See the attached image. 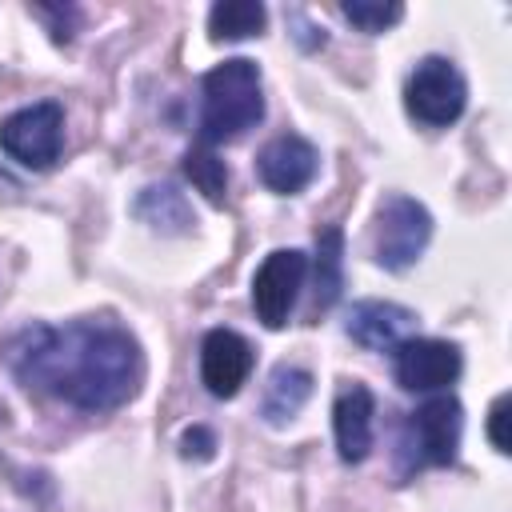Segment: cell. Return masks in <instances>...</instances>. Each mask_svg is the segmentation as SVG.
<instances>
[{"mask_svg":"<svg viewBox=\"0 0 512 512\" xmlns=\"http://www.w3.org/2000/svg\"><path fill=\"white\" fill-rule=\"evenodd\" d=\"M252 372V344L232 328H212L200 344V380L216 400H228L244 388Z\"/></svg>","mask_w":512,"mask_h":512,"instance_id":"cell-9","label":"cell"},{"mask_svg":"<svg viewBox=\"0 0 512 512\" xmlns=\"http://www.w3.org/2000/svg\"><path fill=\"white\" fill-rule=\"evenodd\" d=\"M12 376L80 412H112L144 384V352L116 320L28 324L4 344Z\"/></svg>","mask_w":512,"mask_h":512,"instance_id":"cell-1","label":"cell"},{"mask_svg":"<svg viewBox=\"0 0 512 512\" xmlns=\"http://www.w3.org/2000/svg\"><path fill=\"white\" fill-rule=\"evenodd\" d=\"M268 12L260 0H224V4H212L208 12V32L212 40H248V36H260Z\"/></svg>","mask_w":512,"mask_h":512,"instance_id":"cell-16","label":"cell"},{"mask_svg":"<svg viewBox=\"0 0 512 512\" xmlns=\"http://www.w3.org/2000/svg\"><path fill=\"white\" fill-rule=\"evenodd\" d=\"M464 432V408L456 396H432L424 400L400 432V476H412L420 468H444L456 460Z\"/></svg>","mask_w":512,"mask_h":512,"instance_id":"cell-3","label":"cell"},{"mask_svg":"<svg viewBox=\"0 0 512 512\" xmlns=\"http://www.w3.org/2000/svg\"><path fill=\"white\" fill-rule=\"evenodd\" d=\"M132 212H136L144 224L160 228V232H188V228L196 224L188 200H184L172 184H152V188H144V192L136 196Z\"/></svg>","mask_w":512,"mask_h":512,"instance_id":"cell-14","label":"cell"},{"mask_svg":"<svg viewBox=\"0 0 512 512\" xmlns=\"http://www.w3.org/2000/svg\"><path fill=\"white\" fill-rule=\"evenodd\" d=\"M304 272H308V260L296 248H276L264 256V264L252 276V308L264 328L288 324V316L300 300V288H304Z\"/></svg>","mask_w":512,"mask_h":512,"instance_id":"cell-7","label":"cell"},{"mask_svg":"<svg viewBox=\"0 0 512 512\" xmlns=\"http://www.w3.org/2000/svg\"><path fill=\"white\" fill-rule=\"evenodd\" d=\"M180 452H184L188 460H192V456H196V460H208V456L216 452V436L196 424V428H188V432L180 436Z\"/></svg>","mask_w":512,"mask_h":512,"instance_id":"cell-20","label":"cell"},{"mask_svg":"<svg viewBox=\"0 0 512 512\" xmlns=\"http://www.w3.org/2000/svg\"><path fill=\"white\" fill-rule=\"evenodd\" d=\"M340 12H344L348 24H356L360 32H372V36H376V32H388V28L404 16V8H400L396 0H388V4H384V0H344Z\"/></svg>","mask_w":512,"mask_h":512,"instance_id":"cell-18","label":"cell"},{"mask_svg":"<svg viewBox=\"0 0 512 512\" xmlns=\"http://www.w3.org/2000/svg\"><path fill=\"white\" fill-rule=\"evenodd\" d=\"M432 236V216L420 200L412 196H384L376 208V224H372V252L376 264L388 272H404L408 264L420 260V252L428 248Z\"/></svg>","mask_w":512,"mask_h":512,"instance_id":"cell-4","label":"cell"},{"mask_svg":"<svg viewBox=\"0 0 512 512\" xmlns=\"http://www.w3.org/2000/svg\"><path fill=\"white\" fill-rule=\"evenodd\" d=\"M184 176L196 184V192H204L208 204H224V200H228V164H224L208 144L188 148V156H184Z\"/></svg>","mask_w":512,"mask_h":512,"instance_id":"cell-17","label":"cell"},{"mask_svg":"<svg viewBox=\"0 0 512 512\" xmlns=\"http://www.w3.org/2000/svg\"><path fill=\"white\" fill-rule=\"evenodd\" d=\"M316 168H320L316 148H312L304 136H292V132L268 140V144L260 148V156H256L260 180H264L272 192H280V196H292V192L308 188L312 176H316Z\"/></svg>","mask_w":512,"mask_h":512,"instance_id":"cell-11","label":"cell"},{"mask_svg":"<svg viewBox=\"0 0 512 512\" xmlns=\"http://www.w3.org/2000/svg\"><path fill=\"white\" fill-rule=\"evenodd\" d=\"M312 396V372L296 368V364H280L272 368L268 384H264V396H260V416L268 424H288Z\"/></svg>","mask_w":512,"mask_h":512,"instance_id":"cell-13","label":"cell"},{"mask_svg":"<svg viewBox=\"0 0 512 512\" xmlns=\"http://www.w3.org/2000/svg\"><path fill=\"white\" fill-rule=\"evenodd\" d=\"M344 332L368 352H388L416 332V312L392 300H356L344 320Z\"/></svg>","mask_w":512,"mask_h":512,"instance_id":"cell-10","label":"cell"},{"mask_svg":"<svg viewBox=\"0 0 512 512\" xmlns=\"http://www.w3.org/2000/svg\"><path fill=\"white\" fill-rule=\"evenodd\" d=\"M344 288V232L336 224L316 232V312L332 308Z\"/></svg>","mask_w":512,"mask_h":512,"instance_id":"cell-15","label":"cell"},{"mask_svg":"<svg viewBox=\"0 0 512 512\" xmlns=\"http://www.w3.org/2000/svg\"><path fill=\"white\" fill-rule=\"evenodd\" d=\"M264 116L260 68L244 56L216 64L200 80V144H228Z\"/></svg>","mask_w":512,"mask_h":512,"instance_id":"cell-2","label":"cell"},{"mask_svg":"<svg viewBox=\"0 0 512 512\" xmlns=\"http://www.w3.org/2000/svg\"><path fill=\"white\" fill-rule=\"evenodd\" d=\"M460 348L436 336H408L392 348V376L404 392H436L460 376Z\"/></svg>","mask_w":512,"mask_h":512,"instance_id":"cell-8","label":"cell"},{"mask_svg":"<svg viewBox=\"0 0 512 512\" xmlns=\"http://www.w3.org/2000/svg\"><path fill=\"white\" fill-rule=\"evenodd\" d=\"M488 440H492L496 452H504V456L512 452V440H508V392L496 396L492 408H488Z\"/></svg>","mask_w":512,"mask_h":512,"instance_id":"cell-19","label":"cell"},{"mask_svg":"<svg viewBox=\"0 0 512 512\" xmlns=\"http://www.w3.org/2000/svg\"><path fill=\"white\" fill-rule=\"evenodd\" d=\"M36 12H44V16H56V20H64V16H76L72 8H68V12H64V8H36ZM52 36H56V40H68L64 24H56V28H52Z\"/></svg>","mask_w":512,"mask_h":512,"instance_id":"cell-21","label":"cell"},{"mask_svg":"<svg viewBox=\"0 0 512 512\" xmlns=\"http://www.w3.org/2000/svg\"><path fill=\"white\" fill-rule=\"evenodd\" d=\"M0 148L32 172L52 168L64 148V108L56 100L16 108L12 116L0 120Z\"/></svg>","mask_w":512,"mask_h":512,"instance_id":"cell-6","label":"cell"},{"mask_svg":"<svg viewBox=\"0 0 512 512\" xmlns=\"http://www.w3.org/2000/svg\"><path fill=\"white\" fill-rule=\"evenodd\" d=\"M372 416H376V404H372V392L364 384H344L332 400V432H336V448H340V460L348 464H360L372 448Z\"/></svg>","mask_w":512,"mask_h":512,"instance_id":"cell-12","label":"cell"},{"mask_svg":"<svg viewBox=\"0 0 512 512\" xmlns=\"http://www.w3.org/2000/svg\"><path fill=\"white\" fill-rule=\"evenodd\" d=\"M468 104V84L460 76V68L444 56H424L408 84H404V108L416 124L424 128H448L452 120H460Z\"/></svg>","mask_w":512,"mask_h":512,"instance_id":"cell-5","label":"cell"}]
</instances>
